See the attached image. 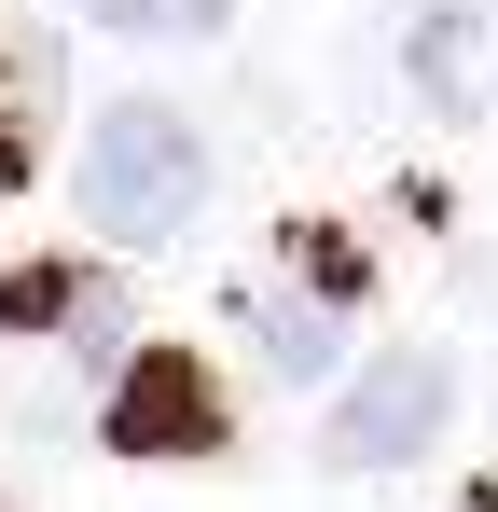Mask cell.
Returning <instances> with one entry per match:
<instances>
[{
	"instance_id": "obj_3",
	"label": "cell",
	"mask_w": 498,
	"mask_h": 512,
	"mask_svg": "<svg viewBox=\"0 0 498 512\" xmlns=\"http://www.w3.org/2000/svg\"><path fill=\"white\" fill-rule=\"evenodd\" d=\"M111 443H125V457H222V374H208V360H180V346H139V360H125V374H111Z\"/></svg>"
},
{
	"instance_id": "obj_2",
	"label": "cell",
	"mask_w": 498,
	"mask_h": 512,
	"mask_svg": "<svg viewBox=\"0 0 498 512\" xmlns=\"http://www.w3.org/2000/svg\"><path fill=\"white\" fill-rule=\"evenodd\" d=\"M443 416H457V374H443L429 346H388V360H360V388L332 402L319 457H332V471H402V457L443 443Z\"/></svg>"
},
{
	"instance_id": "obj_6",
	"label": "cell",
	"mask_w": 498,
	"mask_h": 512,
	"mask_svg": "<svg viewBox=\"0 0 498 512\" xmlns=\"http://www.w3.org/2000/svg\"><path fill=\"white\" fill-rule=\"evenodd\" d=\"M111 42H222L236 28V0H83Z\"/></svg>"
},
{
	"instance_id": "obj_5",
	"label": "cell",
	"mask_w": 498,
	"mask_h": 512,
	"mask_svg": "<svg viewBox=\"0 0 498 512\" xmlns=\"http://www.w3.org/2000/svg\"><path fill=\"white\" fill-rule=\"evenodd\" d=\"M249 346H263L277 374H332V360H346V305H319V291H249Z\"/></svg>"
},
{
	"instance_id": "obj_1",
	"label": "cell",
	"mask_w": 498,
	"mask_h": 512,
	"mask_svg": "<svg viewBox=\"0 0 498 512\" xmlns=\"http://www.w3.org/2000/svg\"><path fill=\"white\" fill-rule=\"evenodd\" d=\"M83 222L111 236V250H166V236H194V208H208V139H194V111H166V97H111L97 125H83Z\"/></svg>"
},
{
	"instance_id": "obj_4",
	"label": "cell",
	"mask_w": 498,
	"mask_h": 512,
	"mask_svg": "<svg viewBox=\"0 0 498 512\" xmlns=\"http://www.w3.org/2000/svg\"><path fill=\"white\" fill-rule=\"evenodd\" d=\"M56 97H70L56 42H42V28H0V194H28L42 139H56Z\"/></svg>"
},
{
	"instance_id": "obj_7",
	"label": "cell",
	"mask_w": 498,
	"mask_h": 512,
	"mask_svg": "<svg viewBox=\"0 0 498 512\" xmlns=\"http://www.w3.org/2000/svg\"><path fill=\"white\" fill-rule=\"evenodd\" d=\"M471 42H485L471 14H429V28H415V84H429V111H471V97H485V70H471Z\"/></svg>"
}]
</instances>
